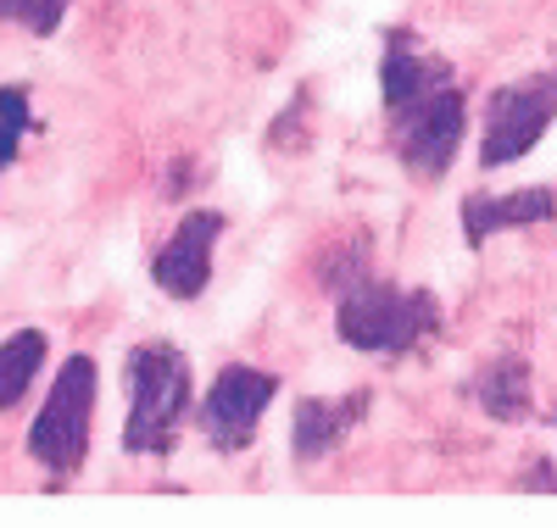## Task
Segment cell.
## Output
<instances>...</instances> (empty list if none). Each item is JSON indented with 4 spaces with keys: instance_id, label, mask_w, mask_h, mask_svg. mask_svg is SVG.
I'll use <instances>...</instances> for the list:
<instances>
[{
    "instance_id": "1",
    "label": "cell",
    "mask_w": 557,
    "mask_h": 528,
    "mask_svg": "<svg viewBox=\"0 0 557 528\" xmlns=\"http://www.w3.org/2000/svg\"><path fill=\"white\" fill-rule=\"evenodd\" d=\"M380 95L396 156L418 178H446L462 139H469V95L457 89L451 67L418 51L412 34H391L380 62Z\"/></svg>"
},
{
    "instance_id": "2",
    "label": "cell",
    "mask_w": 557,
    "mask_h": 528,
    "mask_svg": "<svg viewBox=\"0 0 557 528\" xmlns=\"http://www.w3.org/2000/svg\"><path fill=\"white\" fill-rule=\"evenodd\" d=\"M335 334L351 351H385V356H407L441 328V301L430 290H401L385 284L368 267H357L346 284L335 278Z\"/></svg>"
},
{
    "instance_id": "3",
    "label": "cell",
    "mask_w": 557,
    "mask_h": 528,
    "mask_svg": "<svg viewBox=\"0 0 557 528\" xmlns=\"http://www.w3.org/2000/svg\"><path fill=\"white\" fill-rule=\"evenodd\" d=\"M190 412V362L168 340H146L128 351V456H168L178 440V423Z\"/></svg>"
},
{
    "instance_id": "4",
    "label": "cell",
    "mask_w": 557,
    "mask_h": 528,
    "mask_svg": "<svg viewBox=\"0 0 557 528\" xmlns=\"http://www.w3.org/2000/svg\"><path fill=\"white\" fill-rule=\"evenodd\" d=\"M96 390H101L96 356L62 362L51 395H45V406H39V417L28 428V456L51 478H67V473L84 467V456H89V423H96Z\"/></svg>"
},
{
    "instance_id": "5",
    "label": "cell",
    "mask_w": 557,
    "mask_h": 528,
    "mask_svg": "<svg viewBox=\"0 0 557 528\" xmlns=\"http://www.w3.org/2000/svg\"><path fill=\"white\" fill-rule=\"evenodd\" d=\"M552 123H557V67L491 89L485 134H480V167H507V162L530 156Z\"/></svg>"
},
{
    "instance_id": "6",
    "label": "cell",
    "mask_w": 557,
    "mask_h": 528,
    "mask_svg": "<svg viewBox=\"0 0 557 528\" xmlns=\"http://www.w3.org/2000/svg\"><path fill=\"white\" fill-rule=\"evenodd\" d=\"M273 395H278L273 373L246 367V362L223 367L212 378V395L201 401V435L212 440V451H223V456L246 451L251 435L262 428V417H268V406H273Z\"/></svg>"
},
{
    "instance_id": "7",
    "label": "cell",
    "mask_w": 557,
    "mask_h": 528,
    "mask_svg": "<svg viewBox=\"0 0 557 528\" xmlns=\"http://www.w3.org/2000/svg\"><path fill=\"white\" fill-rule=\"evenodd\" d=\"M218 234H223V217L218 212H190L173 239L162 246L151 278H157V290L173 296V301H196L207 290V278H212V251H218Z\"/></svg>"
},
{
    "instance_id": "8",
    "label": "cell",
    "mask_w": 557,
    "mask_h": 528,
    "mask_svg": "<svg viewBox=\"0 0 557 528\" xmlns=\"http://www.w3.org/2000/svg\"><path fill=\"white\" fill-rule=\"evenodd\" d=\"M557 217V196L546 184L535 189H513V196H469L462 201V239L469 246H485V239L507 234V228H535Z\"/></svg>"
},
{
    "instance_id": "9",
    "label": "cell",
    "mask_w": 557,
    "mask_h": 528,
    "mask_svg": "<svg viewBox=\"0 0 557 528\" xmlns=\"http://www.w3.org/2000/svg\"><path fill=\"white\" fill-rule=\"evenodd\" d=\"M368 412V390H357L351 401H301L296 417H290V445H296V462H323L341 440L346 428Z\"/></svg>"
},
{
    "instance_id": "10",
    "label": "cell",
    "mask_w": 557,
    "mask_h": 528,
    "mask_svg": "<svg viewBox=\"0 0 557 528\" xmlns=\"http://www.w3.org/2000/svg\"><path fill=\"white\" fill-rule=\"evenodd\" d=\"M469 395L496 417V423H519L530 417V367L519 356H496L469 378Z\"/></svg>"
},
{
    "instance_id": "11",
    "label": "cell",
    "mask_w": 557,
    "mask_h": 528,
    "mask_svg": "<svg viewBox=\"0 0 557 528\" xmlns=\"http://www.w3.org/2000/svg\"><path fill=\"white\" fill-rule=\"evenodd\" d=\"M45 351H51V340L39 328H17L12 340H0V412H12L34 390V373L45 367Z\"/></svg>"
},
{
    "instance_id": "12",
    "label": "cell",
    "mask_w": 557,
    "mask_h": 528,
    "mask_svg": "<svg viewBox=\"0 0 557 528\" xmlns=\"http://www.w3.org/2000/svg\"><path fill=\"white\" fill-rule=\"evenodd\" d=\"M28 95L23 89H0V173H7L17 162V146H23V134H28Z\"/></svg>"
},
{
    "instance_id": "13",
    "label": "cell",
    "mask_w": 557,
    "mask_h": 528,
    "mask_svg": "<svg viewBox=\"0 0 557 528\" xmlns=\"http://www.w3.org/2000/svg\"><path fill=\"white\" fill-rule=\"evenodd\" d=\"M67 7H73V0H0V17L28 28V34H57Z\"/></svg>"
}]
</instances>
